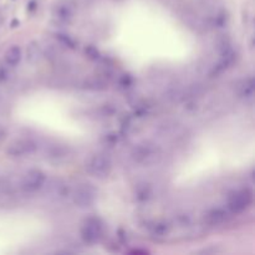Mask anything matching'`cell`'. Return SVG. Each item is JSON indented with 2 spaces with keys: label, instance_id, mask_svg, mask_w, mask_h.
Listing matches in <instances>:
<instances>
[{
  "label": "cell",
  "instance_id": "cell-1",
  "mask_svg": "<svg viewBox=\"0 0 255 255\" xmlns=\"http://www.w3.org/2000/svg\"><path fill=\"white\" fill-rule=\"evenodd\" d=\"M112 160L106 153L92 155L86 162V172L97 179H105L111 174Z\"/></svg>",
  "mask_w": 255,
  "mask_h": 255
},
{
  "label": "cell",
  "instance_id": "cell-11",
  "mask_svg": "<svg viewBox=\"0 0 255 255\" xmlns=\"http://www.w3.org/2000/svg\"><path fill=\"white\" fill-rule=\"evenodd\" d=\"M239 96L244 98L245 101L252 100L253 96H254V80H253V78L243 81L242 85L239 86Z\"/></svg>",
  "mask_w": 255,
  "mask_h": 255
},
{
  "label": "cell",
  "instance_id": "cell-12",
  "mask_svg": "<svg viewBox=\"0 0 255 255\" xmlns=\"http://www.w3.org/2000/svg\"><path fill=\"white\" fill-rule=\"evenodd\" d=\"M150 195H151V190H150V188L147 187V184H145L143 187L138 188L137 198H142V199L145 200V199H147V198H150Z\"/></svg>",
  "mask_w": 255,
  "mask_h": 255
},
{
  "label": "cell",
  "instance_id": "cell-5",
  "mask_svg": "<svg viewBox=\"0 0 255 255\" xmlns=\"http://www.w3.org/2000/svg\"><path fill=\"white\" fill-rule=\"evenodd\" d=\"M97 190L90 183H80L73 192V202L79 208H88L96 202Z\"/></svg>",
  "mask_w": 255,
  "mask_h": 255
},
{
  "label": "cell",
  "instance_id": "cell-7",
  "mask_svg": "<svg viewBox=\"0 0 255 255\" xmlns=\"http://www.w3.org/2000/svg\"><path fill=\"white\" fill-rule=\"evenodd\" d=\"M51 15H53L54 23L58 25H69L75 16V6L69 0H61L54 6Z\"/></svg>",
  "mask_w": 255,
  "mask_h": 255
},
{
  "label": "cell",
  "instance_id": "cell-9",
  "mask_svg": "<svg viewBox=\"0 0 255 255\" xmlns=\"http://www.w3.org/2000/svg\"><path fill=\"white\" fill-rule=\"evenodd\" d=\"M230 218V213L227 208H212L204 215V222L209 227H220L227 223Z\"/></svg>",
  "mask_w": 255,
  "mask_h": 255
},
{
  "label": "cell",
  "instance_id": "cell-2",
  "mask_svg": "<svg viewBox=\"0 0 255 255\" xmlns=\"http://www.w3.org/2000/svg\"><path fill=\"white\" fill-rule=\"evenodd\" d=\"M253 204V192L249 188H239L228 195L227 209L230 214H242Z\"/></svg>",
  "mask_w": 255,
  "mask_h": 255
},
{
  "label": "cell",
  "instance_id": "cell-3",
  "mask_svg": "<svg viewBox=\"0 0 255 255\" xmlns=\"http://www.w3.org/2000/svg\"><path fill=\"white\" fill-rule=\"evenodd\" d=\"M80 235L86 244H97L103 237L102 222L97 217H87L81 224Z\"/></svg>",
  "mask_w": 255,
  "mask_h": 255
},
{
  "label": "cell",
  "instance_id": "cell-10",
  "mask_svg": "<svg viewBox=\"0 0 255 255\" xmlns=\"http://www.w3.org/2000/svg\"><path fill=\"white\" fill-rule=\"evenodd\" d=\"M21 60V49L18 45H13L6 50L4 55V65L9 69H14L19 65Z\"/></svg>",
  "mask_w": 255,
  "mask_h": 255
},
{
  "label": "cell",
  "instance_id": "cell-13",
  "mask_svg": "<svg viewBox=\"0 0 255 255\" xmlns=\"http://www.w3.org/2000/svg\"><path fill=\"white\" fill-rule=\"evenodd\" d=\"M5 135H6L5 130L0 126V142H3V140L5 138Z\"/></svg>",
  "mask_w": 255,
  "mask_h": 255
},
{
  "label": "cell",
  "instance_id": "cell-4",
  "mask_svg": "<svg viewBox=\"0 0 255 255\" xmlns=\"http://www.w3.org/2000/svg\"><path fill=\"white\" fill-rule=\"evenodd\" d=\"M161 157L160 148L151 142H143L136 146L132 151V158L137 165L152 166Z\"/></svg>",
  "mask_w": 255,
  "mask_h": 255
},
{
  "label": "cell",
  "instance_id": "cell-6",
  "mask_svg": "<svg viewBox=\"0 0 255 255\" xmlns=\"http://www.w3.org/2000/svg\"><path fill=\"white\" fill-rule=\"evenodd\" d=\"M45 173L39 170H31L26 172L24 177L21 178L20 187L21 190L26 194H34V193H38L45 185Z\"/></svg>",
  "mask_w": 255,
  "mask_h": 255
},
{
  "label": "cell",
  "instance_id": "cell-8",
  "mask_svg": "<svg viewBox=\"0 0 255 255\" xmlns=\"http://www.w3.org/2000/svg\"><path fill=\"white\" fill-rule=\"evenodd\" d=\"M36 150H38V145L35 141L30 140V138H19L9 145L6 152L10 157L23 158L33 155Z\"/></svg>",
  "mask_w": 255,
  "mask_h": 255
}]
</instances>
